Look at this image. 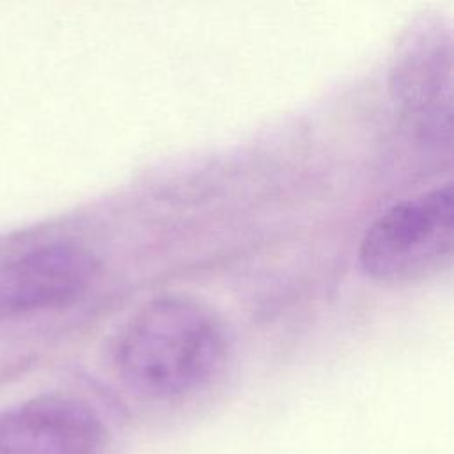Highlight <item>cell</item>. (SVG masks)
Here are the masks:
<instances>
[{"label":"cell","instance_id":"6da1fadb","mask_svg":"<svg viewBox=\"0 0 454 454\" xmlns=\"http://www.w3.org/2000/svg\"><path fill=\"white\" fill-rule=\"evenodd\" d=\"M220 316L188 294H161L140 305L117 330L112 365L121 383L149 401H176L204 388L227 358Z\"/></svg>","mask_w":454,"mask_h":454},{"label":"cell","instance_id":"5b68a950","mask_svg":"<svg viewBox=\"0 0 454 454\" xmlns=\"http://www.w3.org/2000/svg\"><path fill=\"white\" fill-rule=\"evenodd\" d=\"M108 427L85 401L39 394L0 411V454H105Z\"/></svg>","mask_w":454,"mask_h":454},{"label":"cell","instance_id":"3957f363","mask_svg":"<svg viewBox=\"0 0 454 454\" xmlns=\"http://www.w3.org/2000/svg\"><path fill=\"white\" fill-rule=\"evenodd\" d=\"M392 101L422 140L450 142L452 34L443 18H422L397 44L390 66Z\"/></svg>","mask_w":454,"mask_h":454},{"label":"cell","instance_id":"7a4b0ae2","mask_svg":"<svg viewBox=\"0 0 454 454\" xmlns=\"http://www.w3.org/2000/svg\"><path fill=\"white\" fill-rule=\"evenodd\" d=\"M452 183L420 192L385 209L358 247L362 271L381 284L426 280L452 259Z\"/></svg>","mask_w":454,"mask_h":454},{"label":"cell","instance_id":"277c9868","mask_svg":"<svg viewBox=\"0 0 454 454\" xmlns=\"http://www.w3.org/2000/svg\"><path fill=\"white\" fill-rule=\"evenodd\" d=\"M98 271L94 254L74 241H46L0 261V314L21 316L74 303Z\"/></svg>","mask_w":454,"mask_h":454}]
</instances>
